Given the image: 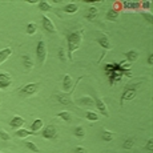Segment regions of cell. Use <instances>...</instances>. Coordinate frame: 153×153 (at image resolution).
Returning a JSON list of instances; mask_svg holds the SVG:
<instances>
[{"label":"cell","mask_w":153,"mask_h":153,"mask_svg":"<svg viewBox=\"0 0 153 153\" xmlns=\"http://www.w3.org/2000/svg\"><path fill=\"white\" fill-rule=\"evenodd\" d=\"M134 145V140L132 139V137H129V139H126L124 141V144H123V148L124 149H132Z\"/></svg>","instance_id":"obj_30"},{"label":"cell","mask_w":153,"mask_h":153,"mask_svg":"<svg viewBox=\"0 0 153 153\" xmlns=\"http://www.w3.org/2000/svg\"><path fill=\"white\" fill-rule=\"evenodd\" d=\"M0 139L4 141H10L11 140V134L8 132H5L4 129H0Z\"/></svg>","instance_id":"obj_33"},{"label":"cell","mask_w":153,"mask_h":153,"mask_svg":"<svg viewBox=\"0 0 153 153\" xmlns=\"http://www.w3.org/2000/svg\"><path fill=\"white\" fill-rule=\"evenodd\" d=\"M75 136L77 137V139H84L85 137V129L81 125H79L75 128Z\"/></svg>","instance_id":"obj_25"},{"label":"cell","mask_w":153,"mask_h":153,"mask_svg":"<svg viewBox=\"0 0 153 153\" xmlns=\"http://www.w3.org/2000/svg\"><path fill=\"white\" fill-rule=\"evenodd\" d=\"M16 134L19 139H27L28 136H32L33 132H31L29 129H25V128H20V129H16Z\"/></svg>","instance_id":"obj_21"},{"label":"cell","mask_w":153,"mask_h":153,"mask_svg":"<svg viewBox=\"0 0 153 153\" xmlns=\"http://www.w3.org/2000/svg\"><path fill=\"white\" fill-rule=\"evenodd\" d=\"M37 32V25L35 23H29L27 25V33L28 35H35Z\"/></svg>","instance_id":"obj_29"},{"label":"cell","mask_w":153,"mask_h":153,"mask_svg":"<svg viewBox=\"0 0 153 153\" xmlns=\"http://www.w3.org/2000/svg\"><path fill=\"white\" fill-rule=\"evenodd\" d=\"M148 64L149 65H153V55L152 53L148 56Z\"/></svg>","instance_id":"obj_37"},{"label":"cell","mask_w":153,"mask_h":153,"mask_svg":"<svg viewBox=\"0 0 153 153\" xmlns=\"http://www.w3.org/2000/svg\"><path fill=\"white\" fill-rule=\"evenodd\" d=\"M48 56V49H47V43L44 40H40L36 47V57L39 61V65H44Z\"/></svg>","instance_id":"obj_4"},{"label":"cell","mask_w":153,"mask_h":153,"mask_svg":"<svg viewBox=\"0 0 153 153\" xmlns=\"http://www.w3.org/2000/svg\"><path fill=\"white\" fill-rule=\"evenodd\" d=\"M77 104L80 105V107L93 108V105H95V100H93L92 97H89V96H84V97L77 100Z\"/></svg>","instance_id":"obj_15"},{"label":"cell","mask_w":153,"mask_h":153,"mask_svg":"<svg viewBox=\"0 0 153 153\" xmlns=\"http://www.w3.org/2000/svg\"><path fill=\"white\" fill-rule=\"evenodd\" d=\"M117 17H119V12H116L114 10H109L107 12V19L109 20V22H116Z\"/></svg>","instance_id":"obj_26"},{"label":"cell","mask_w":153,"mask_h":153,"mask_svg":"<svg viewBox=\"0 0 153 153\" xmlns=\"http://www.w3.org/2000/svg\"><path fill=\"white\" fill-rule=\"evenodd\" d=\"M97 15H99V11H97V8L96 7H89L88 8V11H87V13H85V17H87V20L88 22H93V20H96V17H97Z\"/></svg>","instance_id":"obj_16"},{"label":"cell","mask_w":153,"mask_h":153,"mask_svg":"<svg viewBox=\"0 0 153 153\" xmlns=\"http://www.w3.org/2000/svg\"><path fill=\"white\" fill-rule=\"evenodd\" d=\"M22 61H23V65H24V69L27 71V72H31L32 68H33L35 63L33 60H32V57L29 55H23L22 56Z\"/></svg>","instance_id":"obj_14"},{"label":"cell","mask_w":153,"mask_h":153,"mask_svg":"<svg viewBox=\"0 0 153 153\" xmlns=\"http://www.w3.org/2000/svg\"><path fill=\"white\" fill-rule=\"evenodd\" d=\"M85 119H87L88 121H99L100 117L95 111H87V113H85Z\"/></svg>","instance_id":"obj_24"},{"label":"cell","mask_w":153,"mask_h":153,"mask_svg":"<svg viewBox=\"0 0 153 153\" xmlns=\"http://www.w3.org/2000/svg\"><path fill=\"white\" fill-rule=\"evenodd\" d=\"M95 105H96L97 111L102 114V116L109 117V111H108V107H107V104L104 102V100L100 99V97H96L95 99Z\"/></svg>","instance_id":"obj_8"},{"label":"cell","mask_w":153,"mask_h":153,"mask_svg":"<svg viewBox=\"0 0 153 153\" xmlns=\"http://www.w3.org/2000/svg\"><path fill=\"white\" fill-rule=\"evenodd\" d=\"M43 137L45 140H53L57 137V129H56V126L53 124H49L47 125L45 128L43 129Z\"/></svg>","instance_id":"obj_7"},{"label":"cell","mask_w":153,"mask_h":153,"mask_svg":"<svg viewBox=\"0 0 153 153\" xmlns=\"http://www.w3.org/2000/svg\"><path fill=\"white\" fill-rule=\"evenodd\" d=\"M125 59H126V63H134V61H137V59H139V52L134 51V49H131V51L125 52Z\"/></svg>","instance_id":"obj_18"},{"label":"cell","mask_w":153,"mask_h":153,"mask_svg":"<svg viewBox=\"0 0 153 153\" xmlns=\"http://www.w3.org/2000/svg\"><path fill=\"white\" fill-rule=\"evenodd\" d=\"M43 126H44L43 120H42V119H36V120H35V121L31 124V129H29V131L33 132V133H36V132H39L40 129H43Z\"/></svg>","instance_id":"obj_20"},{"label":"cell","mask_w":153,"mask_h":153,"mask_svg":"<svg viewBox=\"0 0 153 153\" xmlns=\"http://www.w3.org/2000/svg\"><path fill=\"white\" fill-rule=\"evenodd\" d=\"M57 117H60L61 120H64V121H67V123H69L71 120H72L71 113L69 112H67V111H63V112H60V113H57Z\"/></svg>","instance_id":"obj_28"},{"label":"cell","mask_w":153,"mask_h":153,"mask_svg":"<svg viewBox=\"0 0 153 153\" xmlns=\"http://www.w3.org/2000/svg\"><path fill=\"white\" fill-rule=\"evenodd\" d=\"M25 146H27L29 151H32V152H35V153L39 152V146H37L35 143H32V141H27V143H25Z\"/></svg>","instance_id":"obj_32"},{"label":"cell","mask_w":153,"mask_h":153,"mask_svg":"<svg viewBox=\"0 0 153 153\" xmlns=\"http://www.w3.org/2000/svg\"><path fill=\"white\" fill-rule=\"evenodd\" d=\"M105 71H107L111 85H113L114 83H117V81H120L123 79V71L117 67V64H107Z\"/></svg>","instance_id":"obj_2"},{"label":"cell","mask_w":153,"mask_h":153,"mask_svg":"<svg viewBox=\"0 0 153 153\" xmlns=\"http://www.w3.org/2000/svg\"><path fill=\"white\" fill-rule=\"evenodd\" d=\"M63 11L65 13H68V15H73V13H76L79 11V7H77V4H75V3H69V4L64 5Z\"/></svg>","instance_id":"obj_19"},{"label":"cell","mask_w":153,"mask_h":153,"mask_svg":"<svg viewBox=\"0 0 153 153\" xmlns=\"http://www.w3.org/2000/svg\"><path fill=\"white\" fill-rule=\"evenodd\" d=\"M12 55V48H10V47H7V48L1 49L0 51V64H3L5 60H7L10 56Z\"/></svg>","instance_id":"obj_22"},{"label":"cell","mask_w":153,"mask_h":153,"mask_svg":"<svg viewBox=\"0 0 153 153\" xmlns=\"http://www.w3.org/2000/svg\"><path fill=\"white\" fill-rule=\"evenodd\" d=\"M0 153H1V152H0Z\"/></svg>","instance_id":"obj_40"},{"label":"cell","mask_w":153,"mask_h":153,"mask_svg":"<svg viewBox=\"0 0 153 153\" xmlns=\"http://www.w3.org/2000/svg\"><path fill=\"white\" fill-rule=\"evenodd\" d=\"M37 7H39V10L43 11V12H49V11L52 10V5L49 4L48 1H44V0L37 3Z\"/></svg>","instance_id":"obj_23"},{"label":"cell","mask_w":153,"mask_h":153,"mask_svg":"<svg viewBox=\"0 0 153 153\" xmlns=\"http://www.w3.org/2000/svg\"><path fill=\"white\" fill-rule=\"evenodd\" d=\"M59 57H60V60H61V61H67V60H68V59H67L65 49H63V48L59 49Z\"/></svg>","instance_id":"obj_34"},{"label":"cell","mask_w":153,"mask_h":153,"mask_svg":"<svg viewBox=\"0 0 153 153\" xmlns=\"http://www.w3.org/2000/svg\"><path fill=\"white\" fill-rule=\"evenodd\" d=\"M72 88H73V79H72V76L67 73L63 77V92L69 93L72 91Z\"/></svg>","instance_id":"obj_10"},{"label":"cell","mask_w":153,"mask_h":153,"mask_svg":"<svg viewBox=\"0 0 153 153\" xmlns=\"http://www.w3.org/2000/svg\"><path fill=\"white\" fill-rule=\"evenodd\" d=\"M29 3H31V4H37L39 1H36V0H29Z\"/></svg>","instance_id":"obj_38"},{"label":"cell","mask_w":153,"mask_h":153,"mask_svg":"<svg viewBox=\"0 0 153 153\" xmlns=\"http://www.w3.org/2000/svg\"><path fill=\"white\" fill-rule=\"evenodd\" d=\"M42 25H43V28L45 29L47 32H49V33H56V27H55L53 22H52L48 16H43Z\"/></svg>","instance_id":"obj_9"},{"label":"cell","mask_w":153,"mask_h":153,"mask_svg":"<svg viewBox=\"0 0 153 153\" xmlns=\"http://www.w3.org/2000/svg\"><path fill=\"white\" fill-rule=\"evenodd\" d=\"M12 84V77L10 73H0V89H5Z\"/></svg>","instance_id":"obj_12"},{"label":"cell","mask_w":153,"mask_h":153,"mask_svg":"<svg viewBox=\"0 0 153 153\" xmlns=\"http://www.w3.org/2000/svg\"><path fill=\"white\" fill-rule=\"evenodd\" d=\"M75 153H87V149L83 148V146H77L75 149Z\"/></svg>","instance_id":"obj_36"},{"label":"cell","mask_w":153,"mask_h":153,"mask_svg":"<svg viewBox=\"0 0 153 153\" xmlns=\"http://www.w3.org/2000/svg\"><path fill=\"white\" fill-rule=\"evenodd\" d=\"M114 137V133L111 131H102V140L107 141V143H109V141L113 140Z\"/></svg>","instance_id":"obj_27"},{"label":"cell","mask_w":153,"mask_h":153,"mask_svg":"<svg viewBox=\"0 0 153 153\" xmlns=\"http://www.w3.org/2000/svg\"><path fill=\"white\" fill-rule=\"evenodd\" d=\"M123 10H131V11H137L140 8V1H121Z\"/></svg>","instance_id":"obj_17"},{"label":"cell","mask_w":153,"mask_h":153,"mask_svg":"<svg viewBox=\"0 0 153 153\" xmlns=\"http://www.w3.org/2000/svg\"><path fill=\"white\" fill-rule=\"evenodd\" d=\"M56 99H57V101L60 102V104L63 105H71L73 104V100H72V95L71 93H57L56 95Z\"/></svg>","instance_id":"obj_11"},{"label":"cell","mask_w":153,"mask_h":153,"mask_svg":"<svg viewBox=\"0 0 153 153\" xmlns=\"http://www.w3.org/2000/svg\"><path fill=\"white\" fill-rule=\"evenodd\" d=\"M145 146H146V149H148L149 152H152V151H153V140H152V139H149Z\"/></svg>","instance_id":"obj_35"},{"label":"cell","mask_w":153,"mask_h":153,"mask_svg":"<svg viewBox=\"0 0 153 153\" xmlns=\"http://www.w3.org/2000/svg\"><path fill=\"white\" fill-rule=\"evenodd\" d=\"M152 5H153V1H151V0H146V1H140V8H143V10H145V11L151 10Z\"/></svg>","instance_id":"obj_31"},{"label":"cell","mask_w":153,"mask_h":153,"mask_svg":"<svg viewBox=\"0 0 153 153\" xmlns=\"http://www.w3.org/2000/svg\"><path fill=\"white\" fill-rule=\"evenodd\" d=\"M40 89V83H29L20 89V95L24 97H31V96L36 95Z\"/></svg>","instance_id":"obj_5"},{"label":"cell","mask_w":153,"mask_h":153,"mask_svg":"<svg viewBox=\"0 0 153 153\" xmlns=\"http://www.w3.org/2000/svg\"><path fill=\"white\" fill-rule=\"evenodd\" d=\"M140 87V83H137L136 85L134 84H131V85H126L124 92H123L121 97H120V104H124V101H131V100H133L134 97L137 96V89H139Z\"/></svg>","instance_id":"obj_3"},{"label":"cell","mask_w":153,"mask_h":153,"mask_svg":"<svg viewBox=\"0 0 153 153\" xmlns=\"http://www.w3.org/2000/svg\"><path fill=\"white\" fill-rule=\"evenodd\" d=\"M83 33L84 29H76L68 36V57L72 60L73 52H76L80 48V44L83 42Z\"/></svg>","instance_id":"obj_1"},{"label":"cell","mask_w":153,"mask_h":153,"mask_svg":"<svg viewBox=\"0 0 153 153\" xmlns=\"http://www.w3.org/2000/svg\"><path fill=\"white\" fill-rule=\"evenodd\" d=\"M96 42H97L99 45L101 47L102 49H105V51H111V49H112L111 39L105 33H102V32L97 33V36H96Z\"/></svg>","instance_id":"obj_6"},{"label":"cell","mask_w":153,"mask_h":153,"mask_svg":"<svg viewBox=\"0 0 153 153\" xmlns=\"http://www.w3.org/2000/svg\"><path fill=\"white\" fill-rule=\"evenodd\" d=\"M0 104H1V95H0Z\"/></svg>","instance_id":"obj_39"},{"label":"cell","mask_w":153,"mask_h":153,"mask_svg":"<svg viewBox=\"0 0 153 153\" xmlns=\"http://www.w3.org/2000/svg\"><path fill=\"white\" fill-rule=\"evenodd\" d=\"M25 124V120L23 119L22 116H15L12 117V120L10 121V126L11 128H13V129H20V128H23V125Z\"/></svg>","instance_id":"obj_13"}]
</instances>
